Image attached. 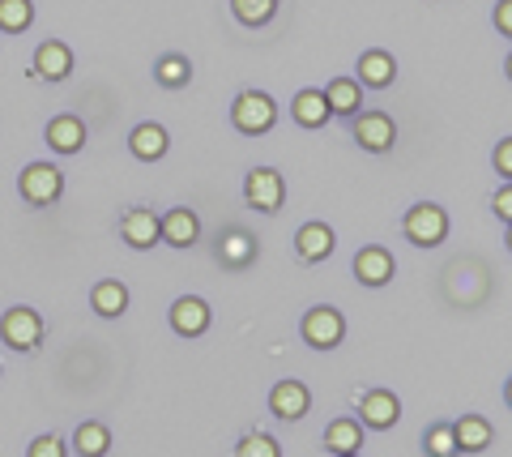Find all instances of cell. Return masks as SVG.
I'll return each mask as SVG.
<instances>
[{"label":"cell","instance_id":"cell-1","mask_svg":"<svg viewBox=\"0 0 512 457\" xmlns=\"http://www.w3.org/2000/svg\"><path fill=\"white\" fill-rule=\"evenodd\" d=\"M231 124L239 133H248V137H261V133H269L278 124V103L269 99L265 90H244L231 103Z\"/></svg>","mask_w":512,"mask_h":457},{"label":"cell","instance_id":"cell-2","mask_svg":"<svg viewBox=\"0 0 512 457\" xmlns=\"http://www.w3.org/2000/svg\"><path fill=\"white\" fill-rule=\"evenodd\" d=\"M402 231L414 248H440L444 235H448V214H444V206H436V201H419V206L406 210Z\"/></svg>","mask_w":512,"mask_h":457},{"label":"cell","instance_id":"cell-3","mask_svg":"<svg viewBox=\"0 0 512 457\" xmlns=\"http://www.w3.org/2000/svg\"><path fill=\"white\" fill-rule=\"evenodd\" d=\"M18 193H22L26 206L47 210L64 193V171L56 163H30V167H22V176H18Z\"/></svg>","mask_w":512,"mask_h":457},{"label":"cell","instance_id":"cell-4","mask_svg":"<svg viewBox=\"0 0 512 457\" xmlns=\"http://www.w3.org/2000/svg\"><path fill=\"white\" fill-rule=\"evenodd\" d=\"M299 334H303V342H308L312 351H333V346H342V338H346V317L338 308H329V304L308 308L303 312V321H299Z\"/></svg>","mask_w":512,"mask_h":457},{"label":"cell","instance_id":"cell-5","mask_svg":"<svg viewBox=\"0 0 512 457\" xmlns=\"http://www.w3.org/2000/svg\"><path fill=\"white\" fill-rule=\"evenodd\" d=\"M0 338H5L9 351H39V342H43V317L35 308H9L5 317H0Z\"/></svg>","mask_w":512,"mask_h":457},{"label":"cell","instance_id":"cell-6","mask_svg":"<svg viewBox=\"0 0 512 457\" xmlns=\"http://www.w3.org/2000/svg\"><path fill=\"white\" fill-rule=\"evenodd\" d=\"M244 197H248V206L252 210H261V214H278L282 210V201H286V180H282V171L274 167H256L244 176Z\"/></svg>","mask_w":512,"mask_h":457},{"label":"cell","instance_id":"cell-7","mask_svg":"<svg viewBox=\"0 0 512 457\" xmlns=\"http://www.w3.org/2000/svg\"><path fill=\"white\" fill-rule=\"evenodd\" d=\"M350 137H355L363 150L384 154V150H393V141H397V124L384 112H355L350 116Z\"/></svg>","mask_w":512,"mask_h":457},{"label":"cell","instance_id":"cell-8","mask_svg":"<svg viewBox=\"0 0 512 457\" xmlns=\"http://www.w3.org/2000/svg\"><path fill=\"white\" fill-rule=\"evenodd\" d=\"M397 419H402V402H397L393 389H367L359 398V423H363V428L389 432Z\"/></svg>","mask_w":512,"mask_h":457},{"label":"cell","instance_id":"cell-9","mask_svg":"<svg viewBox=\"0 0 512 457\" xmlns=\"http://www.w3.org/2000/svg\"><path fill=\"white\" fill-rule=\"evenodd\" d=\"M120 240H124L128 248H137V252L163 244V240H158V214H154L150 206H128V210L120 214Z\"/></svg>","mask_w":512,"mask_h":457},{"label":"cell","instance_id":"cell-10","mask_svg":"<svg viewBox=\"0 0 512 457\" xmlns=\"http://www.w3.org/2000/svg\"><path fill=\"white\" fill-rule=\"evenodd\" d=\"M355 278L363 282V287H389L393 274H397V265H393V252L389 248H380V244H367L355 252Z\"/></svg>","mask_w":512,"mask_h":457},{"label":"cell","instance_id":"cell-11","mask_svg":"<svg viewBox=\"0 0 512 457\" xmlns=\"http://www.w3.org/2000/svg\"><path fill=\"white\" fill-rule=\"evenodd\" d=\"M308 406H312V393L303 381H278L274 389H269V411H274L282 423H295L308 415Z\"/></svg>","mask_w":512,"mask_h":457},{"label":"cell","instance_id":"cell-12","mask_svg":"<svg viewBox=\"0 0 512 457\" xmlns=\"http://www.w3.org/2000/svg\"><path fill=\"white\" fill-rule=\"evenodd\" d=\"M171 329L180 338H201L205 329H210V304L197 295H180L171 304Z\"/></svg>","mask_w":512,"mask_h":457},{"label":"cell","instance_id":"cell-13","mask_svg":"<svg viewBox=\"0 0 512 457\" xmlns=\"http://www.w3.org/2000/svg\"><path fill=\"white\" fill-rule=\"evenodd\" d=\"M158 240L171 244V248H192L201 240V218L192 210H167L163 218H158Z\"/></svg>","mask_w":512,"mask_h":457},{"label":"cell","instance_id":"cell-14","mask_svg":"<svg viewBox=\"0 0 512 457\" xmlns=\"http://www.w3.org/2000/svg\"><path fill=\"white\" fill-rule=\"evenodd\" d=\"M43 141L52 146L56 154H77L86 146V124L82 116H52L43 129Z\"/></svg>","mask_w":512,"mask_h":457},{"label":"cell","instance_id":"cell-15","mask_svg":"<svg viewBox=\"0 0 512 457\" xmlns=\"http://www.w3.org/2000/svg\"><path fill=\"white\" fill-rule=\"evenodd\" d=\"M167 146H171V137L163 124H154V120L137 124V129L128 133V150H133V159H141V163H158L167 154Z\"/></svg>","mask_w":512,"mask_h":457},{"label":"cell","instance_id":"cell-16","mask_svg":"<svg viewBox=\"0 0 512 457\" xmlns=\"http://www.w3.org/2000/svg\"><path fill=\"white\" fill-rule=\"evenodd\" d=\"M69 73H73V52H69V47H64L60 39L39 43V52H35V77H43V82H64Z\"/></svg>","mask_w":512,"mask_h":457},{"label":"cell","instance_id":"cell-17","mask_svg":"<svg viewBox=\"0 0 512 457\" xmlns=\"http://www.w3.org/2000/svg\"><path fill=\"white\" fill-rule=\"evenodd\" d=\"M338 248V235H333V227L325 223H303L299 235H295V252H299V261H325L329 252Z\"/></svg>","mask_w":512,"mask_h":457},{"label":"cell","instance_id":"cell-18","mask_svg":"<svg viewBox=\"0 0 512 457\" xmlns=\"http://www.w3.org/2000/svg\"><path fill=\"white\" fill-rule=\"evenodd\" d=\"M90 308L99 312V317L107 321H116L128 312V287L116 278H103V282H94V291H90Z\"/></svg>","mask_w":512,"mask_h":457},{"label":"cell","instance_id":"cell-19","mask_svg":"<svg viewBox=\"0 0 512 457\" xmlns=\"http://www.w3.org/2000/svg\"><path fill=\"white\" fill-rule=\"evenodd\" d=\"M397 82V60L389 52H363L359 56V86L389 90Z\"/></svg>","mask_w":512,"mask_h":457},{"label":"cell","instance_id":"cell-20","mask_svg":"<svg viewBox=\"0 0 512 457\" xmlns=\"http://www.w3.org/2000/svg\"><path fill=\"white\" fill-rule=\"evenodd\" d=\"M453 440H457V453H483L495 440V432L483 415H461L453 423Z\"/></svg>","mask_w":512,"mask_h":457},{"label":"cell","instance_id":"cell-21","mask_svg":"<svg viewBox=\"0 0 512 457\" xmlns=\"http://www.w3.org/2000/svg\"><path fill=\"white\" fill-rule=\"evenodd\" d=\"M218 261L222 265H231V270H244V265L256 261V240L248 231H227V235H218Z\"/></svg>","mask_w":512,"mask_h":457},{"label":"cell","instance_id":"cell-22","mask_svg":"<svg viewBox=\"0 0 512 457\" xmlns=\"http://www.w3.org/2000/svg\"><path fill=\"white\" fill-rule=\"evenodd\" d=\"M291 116L299 129H320V124H329V103H325V94L320 90H299L295 94V103H291Z\"/></svg>","mask_w":512,"mask_h":457},{"label":"cell","instance_id":"cell-23","mask_svg":"<svg viewBox=\"0 0 512 457\" xmlns=\"http://www.w3.org/2000/svg\"><path fill=\"white\" fill-rule=\"evenodd\" d=\"M320 94H325V103H329L333 116H355L359 103H363V90H359L355 77H333V82Z\"/></svg>","mask_w":512,"mask_h":457},{"label":"cell","instance_id":"cell-24","mask_svg":"<svg viewBox=\"0 0 512 457\" xmlns=\"http://www.w3.org/2000/svg\"><path fill=\"white\" fill-rule=\"evenodd\" d=\"M325 449H329L333 457L359 453V449H363V423H359V419H333L329 428H325Z\"/></svg>","mask_w":512,"mask_h":457},{"label":"cell","instance_id":"cell-25","mask_svg":"<svg viewBox=\"0 0 512 457\" xmlns=\"http://www.w3.org/2000/svg\"><path fill=\"white\" fill-rule=\"evenodd\" d=\"M73 449L82 453V457H103L107 449H111V432L103 428V423H82V428L73 432Z\"/></svg>","mask_w":512,"mask_h":457},{"label":"cell","instance_id":"cell-26","mask_svg":"<svg viewBox=\"0 0 512 457\" xmlns=\"http://www.w3.org/2000/svg\"><path fill=\"white\" fill-rule=\"evenodd\" d=\"M154 82L158 86H167V90H180V86H188L192 82V65H188V56H163L154 65Z\"/></svg>","mask_w":512,"mask_h":457},{"label":"cell","instance_id":"cell-27","mask_svg":"<svg viewBox=\"0 0 512 457\" xmlns=\"http://www.w3.org/2000/svg\"><path fill=\"white\" fill-rule=\"evenodd\" d=\"M35 22V0H0V30L5 35H22Z\"/></svg>","mask_w":512,"mask_h":457},{"label":"cell","instance_id":"cell-28","mask_svg":"<svg viewBox=\"0 0 512 457\" xmlns=\"http://www.w3.org/2000/svg\"><path fill=\"white\" fill-rule=\"evenodd\" d=\"M231 13L244 26H265L278 13V0H231Z\"/></svg>","mask_w":512,"mask_h":457},{"label":"cell","instance_id":"cell-29","mask_svg":"<svg viewBox=\"0 0 512 457\" xmlns=\"http://www.w3.org/2000/svg\"><path fill=\"white\" fill-rule=\"evenodd\" d=\"M423 453L427 457H457L453 423H431V428L423 432Z\"/></svg>","mask_w":512,"mask_h":457},{"label":"cell","instance_id":"cell-30","mask_svg":"<svg viewBox=\"0 0 512 457\" xmlns=\"http://www.w3.org/2000/svg\"><path fill=\"white\" fill-rule=\"evenodd\" d=\"M235 457H282V445L265 432H244L235 445Z\"/></svg>","mask_w":512,"mask_h":457},{"label":"cell","instance_id":"cell-31","mask_svg":"<svg viewBox=\"0 0 512 457\" xmlns=\"http://www.w3.org/2000/svg\"><path fill=\"white\" fill-rule=\"evenodd\" d=\"M26 457H69V445H64L56 432H47V436H39L35 445L26 449Z\"/></svg>","mask_w":512,"mask_h":457},{"label":"cell","instance_id":"cell-32","mask_svg":"<svg viewBox=\"0 0 512 457\" xmlns=\"http://www.w3.org/2000/svg\"><path fill=\"white\" fill-rule=\"evenodd\" d=\"M495 171H500L504 180L512 176V141H508V137L500 141V146H495Z\"/></svg>","mask_w":512,"mask_h":457},{"label":"cell","instance_id":"cell-33","mask_svg":"<svg viewBox=\"0 0 512 457\" xmlns=\"http://www.w3.org/2000/svg\"><path fill=\"white\" fill-rule=\"evenodd\" d=\"M495 214H500V223H512V188L508 184L495 193Z\"/></svg>","mask_w":512,"mask_h":457},{"label":"cell","instance_id":"cell-34","mask_svg":"<svg viewBox=\"0 0 512 457\" xmlns=\"http://www.w3.org/2000/svg\"><path fill=\"white\" fill-rule=\"evenodd\" d=\"M495 26H500V35H512V0L495 5Z\"/></svg>","mask_w":512,"mask_h":457},{"label":"cell","instance_id":"cell-35","mask_svg":"<svg viewBox=\"0 0 512 457\" xmlns=\"http://www.w3.org/2000/svg\"><path fill=\"white\" fill-rule=\"evenodd\" d=\"M342 457H359V453H342Z\"/></svg>","mask_w":512,"mask_h":457}]
</instances>
